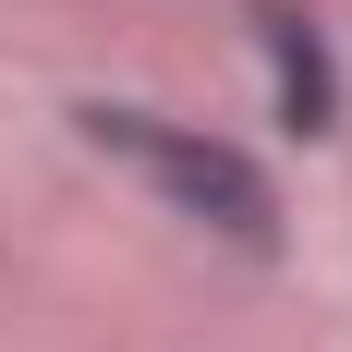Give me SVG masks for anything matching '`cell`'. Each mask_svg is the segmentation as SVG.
Listing matches in <instances>:
<instances>
[{
	"label": "cell",
	"instance_id": "6da1fadb",
	"mask_svg": "<svg viewBox=\"0 0 352 352\" xmlns=\"http://www.w3.org/2000/svg\"><path fill=\"white\" fill-rule=\"evenodd\" d=\"M73 134L98 146L109 170H134L170 219H195V231H219V243H243V255H280V219L292 207H280V170H267L243 134L170 122V109H146V98H85Z\"/></svg>",
	"mask_w": 352,
	"mask_h": 352
},
{
	"label": "cell",
	"instance_id": "7a4b0ae2",
	"mask_svg": "<svg viewBox=\"0 0 352 352\" xmlns=\"http://www.w3.org/2000/svg\"><path fill=\"white\" fill-rule=\"evenodd\" d=\"M243 36H255V61H267L280 134L292 146H328L352 122V73H340V49H328V12L316 0H243Z\"/></svg>",
	"mask_w": 352,
	"mask_h": 352
}]
</instances>
